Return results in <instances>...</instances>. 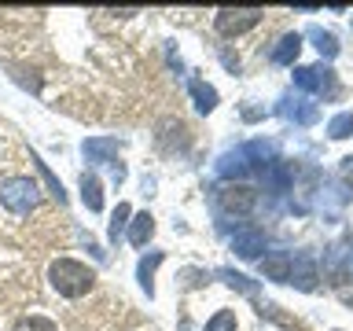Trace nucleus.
I'll return each instance as SVG.
<instances>
[{"instance_id": "f03ea898", "label": "nucleus", "mask_w": 353, "mask_h": 331, "mask_svg": "<svg viewBox=\"0 0 353 331\" xmlns=\"http://www.w3.org/2000/svg\"><path fill=\"white\" fill-rule=\"evenodd\" d=\"M41 206V188L26 173H11L0 181V210L11 217H30Z\"/></svg>"}, {"instance_id": "f257e3e1", "label": "nucleus", "mask_w": 353, "mask_h": 331, "mask_svg": "<svg viewBox=\"0 0 353 331\" xmlns=\"http://www.w3.org/2000/svg\"><path fill=\"white\" fill-rule=\"evenodd\" d=\"M48 283H52V291L63 294V298H85V294L96 287V272L88 269L85 261L55 258V261L48 265Z\"/></svg>"}, {"instance_id": "423d86ee", "label": "nucleus", "mask_w": 353, "mask_h": 331, "mask_svg": "<svg viewBox=\"0 0 353 331\" xmlns=\"http://www.w3.org/2000/svg\"><path fill=\"white\" fill-rule=\"evenodd\" d=\"M151 232H154V221H151V214H140L137 221H132V232H129V239L137 243V247H143V243L151 239Z\"/></svg>"}, {"instance_id": "1a4fd4ad", "label": "nucleus", "mask_w": 353, "mask_h": 331, "mask_svg": "<svg viewBox=\"0 0 353 331\" xmlns=\"http://www.w3.org/2000/svg\"><path fill=\"white\" fill-rule=\"evenodd\" d=\"M192 92L199 96V107H203V110H210V107H214V92H210V88H203V85H192Z\"/></svg>"}, {"instance_id": "0eeeda50", "label": "nucleus", "mask_w": 353, "mask_h": 331, "mask_svg": "<svg viewBox=\"0 0 353 331\" xmlns=\"http://www.w3.org/2000/svg\"><path fill=\"white\" fill-rule=\"evenodd\" d=\"M81 188H85V203H88V210H99V181H96V177H85Z\"/></svg>"}, {"instance_id": "20e7f679", "label": "nucleus", "mask_w": 353, "mask_h": 331, "mask_svg": "<svg viewBox=\"0 0 353 331\" xmlns=\"http://www.w3.org/2000/svg\"><path fill=\"white\" fill-rule=\"evenodd\" d=\"M261 19V11H254V8H243V11H217V33H225V37H236V33L243 30H250L254 22Z\"/></svg>"}, {"instance_id": "7ed1b4c3", "label": "nucleus", "mask_w": 353, "mask_h": 331, "mask_svg": "<svg viewBox=\"0 0 353 331\" xmlns=\"http://www.w3.org/2000/svg\"><path fill=\"white\" fill-rule=\"evenodd\" d=\"M217 210L228 217H247L254 206H258V188L250 184H221L217 188Z\"/></svg>"}, {"instance_id": "39448f33", "label": "nucleus", "mask_w": 353, "mask_h": 331, "mask_svg": "<svg viewBox=\"0 0 353 331\" xmlns=\"http://www.w3.org/2000/svg\"><path fill=\"white\" fill-rule=\"evenodd\" d=\"M11 331H59V324L48 317H41V313H33V317H22Z\"/></svg>"}, {"instance_id": "6e6552de", "label": "nucleus", "mask_w": 353, "mask_h": 331, "mask_svg": "<svg viewBox=\"0 0 353 331\" xmlns=\"http://www.w3.org/2000/svg\"><path fill=\"white\" fill-rule=\"evenodd\" d=\"M232 328H236V320H232V313H221V317L210 320V328H206V331H232Z\"/></svg>"}]
</instances>
